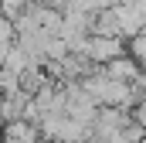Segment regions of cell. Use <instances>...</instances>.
<instances>
[{
  "instance_id": "cell-1",
  "label": "cell",
  "mask_w": 146,
  "mask_h": 143,
  "mask_svg": "<svg viewBox=\"0 0 146 143\" xmlns=\"http://www.w3.org/2000/svg\"><path fill=\"white\" fill-rule=\"evenodd\" d=\"M82 55L95 68H102V65H109V61H115V58L126 55V41H115V37H85Z\"/></svg>"
},
{
  "instance_id": "cell-2",
  "label": "cell",
  "mask_w": 146,
  "mask_h": 143,
  "mask_svg": "<svg viewBox=\"0 0 146 143\" xmlns=\"http://www.w3.org/2000/svg\"><path fill=\"white\" fill-rule=\"evenodd\" d=\"M99 72H102L106 78H112V82H122V85H129V82H136V75H143V72L136 68V61H133L129 55H122V58L109 61V65H102Z\"/></svg>"
},
{
  "instance_id": "cell-3",
  "label": "cell",
  "mask_w": 146,
  "mask_h": 143,
  "mask_svg": "<svg viewBox=\"0 0 146 143\" xmlns=\"http://www.w3.org/2000/svg\"><path fill=\"white\" fill-rule=\"evenodd\" d=\"M27 7H31V0H0V17L14 24V21H17Z\"/></svg>"
}]
</instances>
